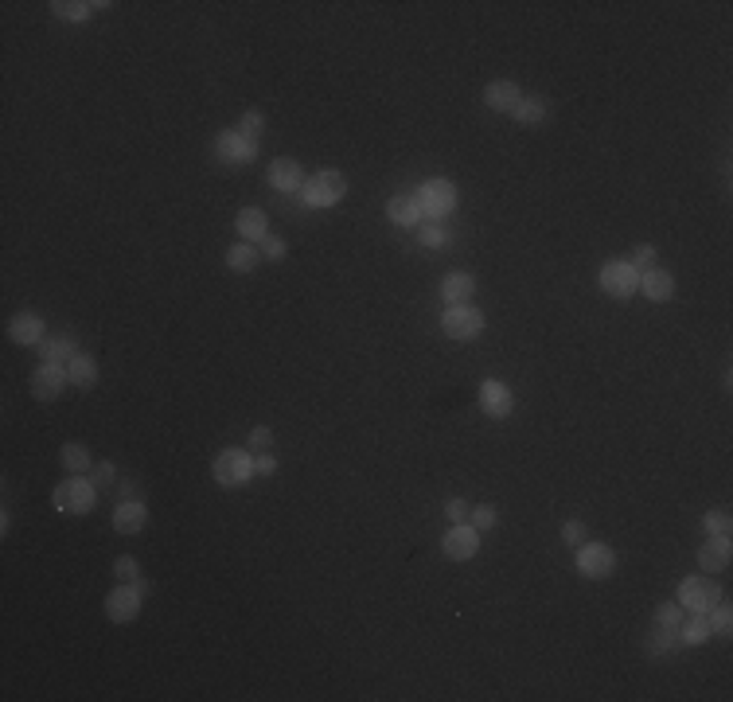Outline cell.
<instances>
[{"mask_svg":"<svg viewBox=\"0 0 733 702\" xmlns=\"http://www.w3.org/2000/svg\"><path fill=\"white\" fill-rule=\"evenodd\" d=\"M655 624H660V629H678V624H683V605L678 601L660 605V609H655Z\"/></svg>","mask_w":733,"mask_h":702,"instance_id":"obj_34","label":"cell"},{"mask_svg":"<svg viewBox=\"0 0 733 702\" xmlns=\"http://www.w3.org/2000/svg\"><path fill=\"white\" fill-rule=\"evenodd\" d=\"M59 461H63V469H67L71 477H86V472L94 469V457H90V449H86L82 441H67V445L59 449Z\"/></svg>","mask_w":733,"mask_h":702,"instance_id":"obj_26","label":"cell"},{"mask_svg":"<svg viewBox=\"0 0 733 702\" xmlns=\"http://www.w3.org/2000/svg\"><path fill=\"white\" fill-rule=\"evenodd\" d=\"M484 102H488L492 114H515V106L523 102V90L511 79H495L484 86Z\"/></svg>","mask_w":733,"mask_h":702,"instance_id":"obj_17","label":"cell"},{"mask_svg":"<svg viewBox=\"0 0 733 702\" xmlns=\"http://www.w3.org/2000/svg\"><path fill=\"white\" fill-rule=\"evenodd\" d=\"M476 297V277L465 274V269H452V274L441 277V300L445 305H472Z\"/></svg>","mask_w":733,"mask_h":702,"instance_id":"obj_16","label":"cell"},{"mask_svg":"<svg viewBox=\"0 0 733 702\" xmlns=\"http://www.w3.org/2000/svg\"><path fill=\"white\" fill-rule=\"evenodd\" d=\"M417 239H422V246H429V250H441V246L449 242V234H445V226H422Z\"/></svg>","mask_w":733,"mask_h":702,"instance_id":"obj_42","label":"cell"},{"mask_svg":"<svg viewBox=\"0 0 733 702\" xmlns=\"http://www.w3.org/2000/svg\"><path fill=\"white\" fill-rule=\"evenodd\" d=\"M441 550H445V558L449 562H468V558H476V550H480V531L472 523H452L445 538H441Z\"/></svg>","mask_w":733,"mask_h":702,"instance_id":"obj_11","label":"cell"},{"mask_svg":"<svg viewBox=\"0 0 733 702\" xmlns=\"http://www.w3.org/2000/svg\"><path fill=\"white\" fill-rule=\"evenodd\" d=\"M211 477L219 488H242V484L254 480V457L246 449H223L219 457H215Z\"/></svg>","mask_w":733,"mask_h":702,"instance_id":"obj_3","label":"cell"},{"mask_svg":"<svg viewBox=\"0 0 733 702\" xmlns=\"http://www.w3.org/2000/svg\"><path fill=\"white\" fill-rule=\"evenodd\" d=\"M215 153H219L223 160H231V165H242V160L257 156V140L242 137L239 129H226V133H219V140H215Z\"/></svg>","mask_w":733,"mask_h":702,"instance_id":"obj_15","label":"cell"},{"mask_svg":"<svg viewBox=\"0 0 733 702\" xmlns=\"http://www.w3.org/2000/svg\"><path fill=\"white\" fill-rule=\"evenodd\" d=\"M468 523L484 535V531H492V527L500 523V512H495L492 503H480V507H472V512H468Z\"/></svg>","mask_w":733,"mask_h":702,"instance_id":"obj_32","label":"cell"},{"mask_svg":"<svg viewBox=\"0 0 733 702\" xmlns=\"http://www.w3.org/2000/svg\"><path fill=\"white\" fill-rule=\"evenodd\" d=\"M417 203H422V219H449L457 211V183L452 180H425L422 188L414 191Z\"/></svg>","mask_w":733,"mask_h":702,"instance_id":"obj_5","label":"cell"},{"mask_svg":"<svg viewBox=\"0 0 733 702\" xmlns=\"http://www.w3.org/2000/svg\"><path fill=\"white\" fill-rule=\"evenodd\" d=\"M706 621H710V629H714V636H729V629H733V613H729V605H726V601H718L714 609L706 613Z\"/></svg>","mask_w":733,"mask_h":702,"instance_id":"obj_31","label":"cell"},{"mask_svg":"<svg viewBox=\"0 0 733 702\" xmlns=\"http://www.w3.org/2000/svg\"><path fill=\"white\" fill-rule=\"evenodd\" d=\"M51 503H55V512H63V515H90L94 503H98V488H94L90 477H67L63 484H55Z\"/></svg>","mask_w":733,"mask_h":702,"instance_id":"obj_1","label":"cell"},{"mask_svg":"<svg viewBox=\"0 0 733 702\" xmlns=\"http://www.w3.org/2000/svg\"><path fill=\"white\" fill-rule=\"evenodd\" d=\"M71 355H79V340H74L71 332H59V336H47L39 343L43 363H63V359H71Z\"/></svg>","mask_w":733,"mask_h":702,"instance_id":"obj_24","label":"cell"},{"mask_svg":"<svg viewBox=\"0 0 733 702\" xmlns=\"http://www.w3.org/2000/svg\"><path fill=\"white\" fill-rule=\"evenodd\" d=\"M441 332L457 343H468L484 332V312L476 305H445L441 312Z\"/></svg>","mask_w":733,"mask_h":702,"instance_id":"obj_4","label":"cell"},{"mask_svg":"<svg viewBox=\"0 0 733 702\" xmlns=\"http://www.w3.org/2000/svg\"><path fill=\"white\" fill-rule=\"evenodd\" d=\"M257 262H262V250L250 242H234L226 250V269H234V274H254Z\"/></svg>","mask_w":733,"mask_h":702,"instance_id":"obj_27","label":"cell"},{"mask_svg":"<svg viewBox=\"0 0 733 702\" xmlns=\"http://www.w3.org/2000/svg\"><path fill=\"white\" fill-rule=\"evenodd\" d=\"M601 293L605 297H617V300H628L636 289H640V269H636L632 262H605L601 266Z\"/></svg>","mask_w":733,"mask_h":702,"instance_id":"obj_7","label":"cell"},{"mask_svg":"<svg viewBox=\"0 0 733 702\" xmlns=\"http://www.w3.org/2000/svg\"><path fill=\"white\" fill-rule=\"evenodd\" d=\"M468 512H472V503H465V500H460V495H452V500L445 503L449 523H468Z\"/></svg>","mask_w":733,"mask_h":702,"instance_id":"obj_43","label":"cell"},{"mask_svg":"<svg viewBox=\"0 0 733 702\" xmlns=\"http://www.w3.org/2000/svg\"><path fill=\"white\" fill-rule=\"evenodd\" d=\"M546 114H550V106L543 102V98H523L519 106H515V122L519 125H543L546 122Z\"/></svg>","mask_w":733,"mask_h":702,"instance_id":"obj_29","label":"cell"},{"mask_svg":"<svg viewBox=\"0 0 733 702\" xmlns=\"http://www.w3.org/2000/svg\"><path fill=\"white\" fill-rule=\"evenodd\" d=\"M729 527H733V520H729V512H706L703 515V531L706 535H729Z\"/></svg>","mask_w":733,"mask_h":702,"instance_id":"obj_36","label":"cell"},{"mask_svg":"<svg viewBox=\"0 0 733 702\" xmlns=\"http://www.w3.org/2000/svg\"><path fill=\"white\" fill-rule=\"evenodd\" d=\"M710 636H714V629H710L706 613H691V617L678 624V647H698V644H706Z\"/></svg>","mask_w":733,"mask_h":702,"instance_id":"obj_25","label":"cell"},{"mask_svg":"<svg viewBox=\"0 0 733 702\" xmlns=\"http://www.w3.org/2000/svg\"><path fill=\"white\" fill-rule=\"evenodd\" d=\"M145 523H148V507L141 500H122L114 507V531L117 535H137V531H145Z\"/></svg>","mask_w":733,"mask_h":702,"instance_id":"obj_19","label":"cell"},{"mask_svg":"<svg viewBox=\"0 0 733 702\" xmlns=\"http://www.w3.org/2000/svg\"><path fill=\"white\" fill-rule=\"evenodd\" d=\"M671 647H678V629H660L655 624V632L648 636V655H667Z\"/></svg>","mask_w":733,"mask_h":702,"instance_id":"obj_30","label":"cell"},{"mask_svg":"<svg viewBox=\"0 0 733 702\" xmlns=\"http://www.w3.org/2000/svg\"><path fill=\"white\" fill-rule=\"evenodd\" d=\"M254 472H262V477H274V472H277L274 449H269V452H257V457H254Z\"/></svg>","mask_w":733,"mask_h":702,"instance_id":"obj_44","label":"cell"},{"mask_svg":"<svg viewBox=\"0 0 733 702\" xmlns=\"http://www.w3.org/2000/svg\"><path fill=\"white\" fill-rule=\"evenodd\" d=\"M234 231H239V242H262L269 234V215L262 207H242L234 215Z\"/></svg>","mask_w":733,"mask_h":702,"instance_id":"obj_20","label":"cell"},{"mask_svg":"<svg viewBox=\"0 0 733 702\" xmlns=\"http://www.w3.org/2000/svg\"><path fill=\"white\" fill-rule=\"evenodd\" d=\"M141 578V566H137L133 554H117L114 558V581H137Z\"/></svg>","mask_w":733,"mask_h":702,"instance_id":"obj_35","label":"cell"},{"mask_svg":"<svg viewBox=\"0 0 733 702\" xmlns=\"http://www.w3.org/2000/svg\"><path fill=\"white\" fill-rule=\"evenodd\" d=\"M285 254H289L285 239H277V234H265V239H262V258H269V262H285Z\"/></svg>","mask_w":733,"mask_h":702,"instance_id":"obj_39","label":"cell"},{"mask_svg":"<svg viewBox=\"0 0 733 702\" xmlns=\"http://www.w3.org/2000/svg\"><path fill=\"white\" fill-rule=\"evenodd\" d=\"M269 183H274L277 191H300L305 188V172H300L297 160L277 156L274 165H269Z\"/></svg>","mask_w":733,"mask_h":702,"instance_id":"obj_23","label":"cell"},{"mask_svg":"<svg viewBox=\"0 0 733 702\" xmlns=\"http://www.w3.org/2000/svg\"><path fill=\"white\" fill-rule=\"evenodd\" d=\"M246 445H250V452H269V449H274V429H269V426H254L250 437H246Z\"/></svg>","mask_w":733,"mask_h":702,"instance_id":"obj_37","label":"cell"},{"mask_svg":"<svg viewBox=\"0 0 733 702\" xmlns=\"http://www.w3.org/2000/svg\"><path fill=\"white\" fill-rule=\"evenodd\" d=\"M655 258H660V254H655V246H652V242H644V246H636V250L628 254V262L644 274V269H652V266H655Z\"/></svg>","mask_w":733,"mask_h":702,"instance_id":"obj_40","label":"cell"},{"mask_svg":"<svg viewBox=\"0 0 733 702\" xmlns=\"http://www.w3.org/2000/svg\"><path fill=\"white\" fill-rule=\"evenodd\" d=\"M617 570V554L605 543H581L577 546V574L589 581H605Z\"/></svg>","mask_w":733,"mask_h":702,"instance_id":"obj_9","label":"cell"},{"mask_svg":"<svg viewBox=\"0 0 733 702\" xmlns=\"http://www.w3.org/2000/svg\"><path fill=\"white\" fill-rule=\"evenodd\" d=\"M8 340H13L16 348H39V343L47 340V324H43L39 312H16V317L8 320Z\"/></svg>","mask_w":733,"mask_h":702,"instance_id":"obj_12","label":"cell"},{"mask_svg":"<svg viewBox=\"0 0 733 702\" xmlns=\"http://www.w3.org/2000/svg\"><path fill=\"white\" fill-rule=\"evenodd\" d=\"M141 593H137L133 581H117V586L105 593V617H110L114 624H133L137 617H141Z\"/></svg>","mask_w":733,"mask_h":702,"instance_id":"obj_8","label":"cell"},{"mask_svg":"<svg viewBox=\"0 0 733 702\" xmlns=\"http://www.w3.org/2000/svg\"><path fill=\"white\" fill-rule=\"evenodd\" d=\"M562 543L577 550L581 543H586V523H581V520H566L562 523Z\"/></svg>","mask_w":733,"mask_h":702,"instance_id":"obj_41","label":"cell"},{"mask_svg":"<svg viewBox=\"0 0 733 702\" xmlns=\"http://www.w3.org/2000/svg\"><path fill=\"white\" fill-rule=\"evenodd\" d=\"M67 379H71V386H79V391L98 386V359H94L90 351L71 355V359H67Z\"/></svg>","mask_w":733,"mask_h":702,"instance_id":"obj_22","label":"cell"},{"mask_svg":"<svg viewBox=\"0 0 733 702\" xmlns=\"http://www.w3.org/2000/svg\"><path fill=\"white\" fill-rule=\"evenodd\" d=\"M729 558H733L729 535H710L706 543L698 546V570H706V574H721V570H729Z\"/></svg>","mask_w":733,"mask_h":702,"instance_id":"obj_14","label":"cell"},{"mask_svg":"<svg viewBox=\"0 0 733 702\" xmlns=\"http://www.w3.org/2000/svg\"><path fill=\"white\" fill-rule=\"evenodd\" d=\"M718 601H721V589L714 586L710 574H695V578L678 581V605H683V613H710Z\"/></svg>","mask_w":733,"mask_h":702,"instance_id":"obj_6","label":"cell"},{"mask_svg":"<svg viewBox=\"0 0 733 702\" xmlns=\"http://www.w3.org/2000/svg\"><path fill=\"white\" fill-rule=\"evenodd\" d=\"M636 293H644L648 300H655V305H667V300L675 297V277L667 274V269L652 266L640 274V289H636Z\"/></svg>","mask_w":733,"mask_h":702,"instance_id":"obj_18","label":"cell"},{"mask_svg":"<svg viewBox=\"0 0 733 702\" xmlns=\"http://www.w3.org/2000/svg\"><path fill=\"white\" fill-rule=\"evenodd\" d=\"M343 196H348V176L343 172H316L305 188H300V199H305V207H316V211H324V207H336V203H343Z\"/></svg>","mask_w":733,"mask_h":702,"instance_id":"obj_2","label":"cell"},{"mask_svg":"<svg viewBox=\"0 0 733 702\" xmlns=\"http://www.w3.org/2000/svg\"><path fill=\"white\" fill-rule=\"evenodd\" d=\"M67 386H71L67 363H39L36 371H31V394H36L39 402H55Z\"/></svg>","mask_w":733,"mask_h":702,"instance_id":"obj_10","label":"cell"},{"mask_svg":"<svg viewBox=\"0 0 733 702\" xmlns=\"http://www.w3.org/2000/svg\"><path fill=\"white\" fill-rule=\"evenodd\" d=\"M480 410H484L488 418H495V421L511 418L515 394L508 391V383H500V379H484V383H480Z\"/></svg>","mask_w":733,"mask_h":702,"instance_id":"obj_13","label":"cell"},{"mask_svg":"<svg viewBox=\"0 0 733 702\" xmlns=\"http://www.w3.org/2000/svg\"><path fill=\"white\" fill-rule=\"evenodd\" d=\"M386 219L394 226H417L422 223V203H417L414 191H402V196L386 199Z\"/></svg>","mask_w":733,"mask_h":702,"instance_id":"obj_21","label":"cell"},{"mask_svg":"<svg viewBox=\"0 0 733 702\" xmlns=\"http://www.w3.org/2000/svg\"><path fill=\"white\" fill-rule=\"evenodd\" d=\"M262 129H265V114H262V110H246V114H242V122H239V133H242V137H254V140H257V133H262Z\"/></svg>","mask_w":733,"mask_h":702,"instance_id":"obj_38","label":"cell"},{"mask_svg":"<svg viewBox=\"0 0 733 702\" xmlns=\"http://www.w3.org/2000/svg\"><path fill=\"white\" fill-rule=\"evenodd\" d=\"M90 480H94V488H114V484H117V464L114 461H98V464H94V469H90Z\"/></svg>","mask_w":733,"mask_h":702,"instance_id":"obj_33","label":"cell"},{"mask_svg":"<svg viewBox=\"0 0 733 702\" xmlns=\"http://www.w3.org/2000/svg\"><path fill=\"white\" fill-rule=\"evenodd\" d=\"M51 13H55V20H67V24H82V20L94 16V4H82V0H55Z\"/></svg>","mask_w":733,"mask_h":702,"instance_id":"obj_28","label":"cell"}]
</instances>
